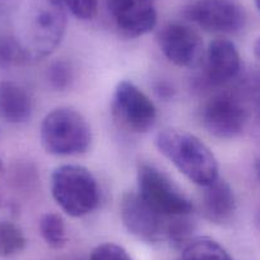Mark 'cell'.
I'll return each mask as SVG.
<instances>
[{"label":"cell","instance_id":"6da1fadb","mask_svg":"<svg viewBox=\"0 0 260 260\" xmlns=\"http://www.w3.org/2000/svg\"><path fill=\"white\" fill-rule=\"evenodd\" d=\"M154 142L159 153L195 185L204 187L219 177L216 156L194 134L167 127L158 132Z\"/></svg>","mask_w":260,"mask_h":260},{"label":"cell","instance_id":"7a4b0ae2","mask_svg":"<svg viewBox=\"0 0 260 260\" xmlns=\"http://www.w3.org/2000/svg\"><path fill=\"white\" fill-rule=\"evenodd\" d=\"M40 138L45 151L52 156H77L91 146V126L77 110L57 107L42 120Z\"/></svg>","mask_w":260,"mask_h":260},{"label":"cell","instance_id":"3957f363","mask_svg":"<svg viewBox=\"0 0 260 260\" xmlns=\"http://www.w3.org/2000/svg\"><path fill=\"white\" fill-rule=\"evenodd\" d=\"M51 195L61 211L73 218L92 213L100 203L96 177L79 165H61L54 170Z\"/></svg>","mask_w":260,"mask_h":260},{"label":"cell","instance_id":"277c9868","mask_svg":"<svg viewBox=\"0 0 260 260\" xmlns=\"http://www.w3.org/2000/svg\"><path fill=\"white\" fill-rule=\"evenodd\" d=\"M138 194L164 217L192 214V203L167 175L152 165L143 164L137 172Z\"/></svg>","mask_w":260,"mask_h":260},{"label":"cell","instance_id":"5b68a950","mask_svg":"<svg viewBox=\"0 0 260 260\" xmlns=\"http://www.w3.org/2000/svg\"><path fill=\"white\" fill-rule=\"evenodd\" d=\"M201 120L204 129L218 139H234L249 125V116L239 92L221 91L203 104Z\"/></svg>","mask_w":260,"mask_h":260},{"label":"cell","instance_id":"8992f818","mask_svg":"<svg viewBox=\"0 0 260 260\" xmlns=\"http://www.w3.org/2000/svg\"><path fill=\"white\" fill-rule=\"evenodd\" d=\"M111 107L115 119L133 133H147L157 121V109L152 100L130 81L117 83Z\"/></svg>","mask_w":260,"mask_h":260},{"label":"cell","instance_id":"52a82bcc","mask_svg":"<svg viewBox=\"0 0 260 260\" xmlns=\"http://www.w3.org/2000/svg\"><path fill=\"white\" fill-rule=\"evenodd\" d=\"M184 16L207 32L236 34L246 23V14L235 0H194Z\"/></svg>","mask_w":260,"mask_h":260},{"label":"cell","instance_id":"ba28073f","mask_svg":"<svg viewBox=\"0 0 260 260\" xmlns=\"http://www.w3.org/2000/svg\"><path fill=\"white\" fill-rule=\"evenodd\" d=\"M120 217L125 229L142 241L157 242L166 240L170 218L154 211L138 191H129L122 195Z\"/></svg>","mask_w":260,"mask_h":260},{"label":"cell","instance_id":"9c48e42d","mask_svg":"<svg viewBox=\"0 0 260 260\" xmlns=\"http://www.w3.org/2000/svg\"><path fill=\"white\" fill-rule=\"evenodd\" d=\"M159 49L167 60L181 68H195L202 64L204 45L197 29L185 23H169L158 34Z\"/></svg>","mask_w":260,"mask_h":260},{"label":"cell","instance_id":"30bf717a","mask_svg":"<svg viewBox=\"0 0 260 260\" xmlns=\"http://www.w3.org/2000/svg\"><path fill=\"white\" fill-rule=\"evenodd\" d=\"M202 62L203 72L198 84L208 89L224 87L236 79L241 71L239 50L227 39L213 40L207 47Z\"/></svg>","mask_w":260,"mask_h":260},{"label":"cell","instance_id":"8fae6325","mask_svg":"<svg viewBox=\"0 0 260 260\" xmlns=\"http://www.w3.org/2000/svg\"><path fill=\"white\" fill-rule=\"evenodd\" d=\"M157 0H107L117 28L129 37L149 34L157 24Z\"/></svg>","mask_w":260,"mask_h":260},{"label":"cell","instance_id":"7c38bea8","mask_svg":"<svg viewBox=\"0 0 260 260\" xmlns=\"http://www.w3.org/2000/svg\"><path fill=\"white\" fill-rule=\"evenodd\" d=\"M202 212L204 218L216 224L226 223L234 217L236 197L229 182L218 177L216 181L204 186Z\"/></svg>","mask_w":260,"mask_h":260},{"label":"cell","instance_id":"4fadbf2b","mask_svg":"<svg viewBox=\"0 0 260 260\" xmlns=\"http://www.w3.org/2000/svg\"><path fill=\"white\" fill-rule=\"evenodd\" d=\"M34 105L28 92L16 82H0V119L9 124H23L32 116Z\"/></svg>","mask_w":260,"mask_h":260},{"label":"cell","instance_id":"5bb4252c","mask_svg":"<svg viewBox=\"0 0 260 260\" xmlns=\"http://www.w3.org/2000/svg\"><path fill=\"white\" fill-rule=\"evenodd\" d=\"M182 260H234L227 250L211 237H192L182 247Z\"/></svg>","mask_w":260,"mask_h":260},{"label":"cell","instance_id":"9a60e30c","mask_svg":"<svg viewBox=\"0 0 260 260\" xmlns=\"http://www.w3.org/2000/svg\"><path fill=\"white\" fill-rule=\"evenodd\" d=\"M27 240L22 230L9 221H0V256L9 257L23 251Z\"/></svg>","mask_w":260,"mask_h":260},{"label":"cell","instance_id":"2e32d148","mask_svg":"<svg viewBox=\"0 0 260 260\" xmlns=\"http://www.w3.org/2000/svg\"><path fill=\"white\" fill-rule=\"evenodd\" d=\"M42 239L52 249H61L67 244V230L64 219L56 213H45L40 219Z\"/></svg>","mask_w":260,"mask_h":260},{"label":"cell","instance_id":"e0dca14e","mask_svg":"<svg viewBox=\"0 0 260 260\" xmlns=\"http://www.w3.org/2000/svg\"><path fill=\"white\" fill-rule=\"evenodd\" d=\"M239 93L247 110L249 121L252 117L255 124L257 125V129L260 130V77L247 82L244 91L241 89Z\"/></svg>","mask_w":260,"mask_h":260},{"label":"cell","instance_id":"ac0fdd59","mask_svg":"<svg viewBox=\"0 0 260 260\" xmlns=\"http://www.w3.org/2000/svg\"><path fill=\"white\" fill-rule=\"evenodd\" d=\"M46 76L52 88L56 91H64L71 86L73 81V69L68 61L57 60L50 65Z\"/></svg>","mask_w":260,"mask_h":260},{"label":"cell","instance_id":"d6986e66","mask_svg":"<svg viewBox=\"0 0 260 260\" xmlns=\"http://www.w3.org/2000/svg\"><path fill=\"white\" fill-rule=\"evenodd\" d=\"M60 3L76 18L82 21H89L94 18L99 8L97 0H60Z\"/></svg>","mask_w":260,"mask_h":260},{"label":"cell","instance_id":"ffe728a7","mask_svg":"<svg viewBox=\"0 0 260 260\" xmlns=\"http://www.w3.org/2000/svg\"><path fill=\"white\" fill-rule=\"evenodd\" d=\"M89 260H133L126 250L114 242H105L94 247Z\"/></svg>","mask_w":260,"mask_h":260},{"label":"cell","instance_id":"44dd1931","mask_svg":"<svg viewBox=\"0 0 260 260\" xmlns=\"http://www.w3.org/2000/svg\"><path fill=\"white\" fill-rule=\"evenodd\" d=\"M156 91L158 92L159 97L169 99V97H172V92H174V89H172L170 86H167L166 83H159V86L157 87Z\"/></svg>","mask_w":260,"mask_h":260},{"label":"cell","instance_id":"7402d4cb","mask_svg":"<svg viewBox=\"0 0 260 260\" xmlns=\"http://www.w3.org/2000/svg\"><path fill=\"white\" fill-rule=\"evenodd\" d=\"M254 54H255V56H256L257 59L260 60V39L255 41V44H254Z\"/></svg>","mask_w":260,"mask_h":260},{"label":"cell","instance_id":"603a6c76","mask_svg":"<svg viewBox=\"0 0 260 260\" xmlns=\"http://www.w3.org/2000/svg\"><path fill=\"white\" fill-rule=\"evenodd\" d=\"M254 169H255V174H256L257 179L260 180V157L259 158H256V161H255Z\"/></svg>","mask_w":260,"mask_h":260},{"label":"cell","instance_id":"cb8c5ba5","mask_svg":"<svg viewBox=\"0 0 260 260\" xmlns=\"http://www.w3.org/2000/svg\"><path fill=\"white\" fill-rule=\"evenodd\" d=\"M254 2H255V6H256V8L260 11V0H254Z\"/></svg>","mask_w":260,"mask_h":260},{"label":"cell","instance_id":"d4e9b609","mask_svg":"<svg viewBox=\"0 0 260 260\" xmlns=\"http://www.w3.org/2000/svg\"><path fill=\"white\" fill-rule=\"evenodd\" d=\"M3 171V162H2V159H0V172Z\"/></svg>","mask_w":260,"mask_h":260},{"label":"cell","instance_id":"484cf974","mask_svg":"<svg viewBox=\"0 0 260 260\" xmlns=\"http://www.w3.org/2000/svg\"><path fill=\"white\" fill-rule=\"evenodd\" d=\"M0 204H2V201H0Z\"/></svg>","mask_w":260,"mask_h":260}]
</instances>
